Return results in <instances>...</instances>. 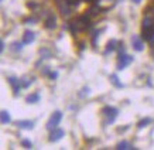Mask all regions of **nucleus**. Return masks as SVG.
Returning <instances> with one entry per match:
<instances>
[{"mask_svg": "<svg viewBox=\"0 0 154 150\" xmlns=\"http://www.w3.org/2000/svg\"><path fill=\"white\" fill-rule=\"evenodd\" d=\"M141 37L147 40V41H153L154 40V14L147 10L143 17V23H141Z\"/></svg>", "mask_w": 154, "mask_h": 150, "instance_id": "nucleus-1", "label": "nucleus"}, {"mask_svg": "<svg viewBox=\"0 0 154 150\" xmlns=\"http://www.w3.org/2000/svg\"><path fill=\"white\" fill-rule=\"evenodd\" d=\"M89 26H91V16L86 13L84 16H79L78 19H75L71 23V30L75 34V33H79V31H85L86 28H89Z\"/></svg>", "mask_w": 154, "mask_h": 150, "instance_id": "nucleus-2", "label": "nucleus"}, {"mask_svg": "<svg viewBox=\"0 0 154 150\" xmlns=\"http://www.w3.org/2000/svg\"><path fill=\"white\" fill-rule=\"evenodd\" d=\"M102 113L105 115V117H106L105 125H110V123H113L116 120L119 111H117L116 108H113V106H105V108L102 109Z\"/></svg>", "mask_w": 154, "mask_h": 150, "instance_id": "nucleus-3", "label": "nucleus"}, {"mask_svg": "<svg viewBox=\"0 0 154 150\" xmlns=\"http://www.w3.org/2000/svg\"><path fill=\"white\" fill-rule=\"evenodd\" d=\"M61 119H62V112H61V111H55L47 122V129L48 130H54V129L60 125Z\"/></svg>", "mask_w": 154, "mask_h": 150, "instance_id": "nucleus-4", "label": "nucleus"}, {"mask_svg": "<svg viewBox=\"0 0 154 150\" xmlns=\"http://www.w3.org/2000/svg\"><path fill=\"white\" fill-rule=\"evenodd\" d=\"M131 62H133V57L127 55L126 52H122L120 55H119V61H117V70L119 71L125 70L127 65H130Z\"/></svg>", "mask_w": 154, "mask_h": 150, "instance_id": "nucleus-5", "label": "nucleus"}, {"mask_svg": "<svg viewBox=\"0 0 154 150\" xmlns=\"http://www.w3.org/2000/svg\"><path fill=\"white\" fill-rule=\"evenodd\" d=\"M9 84L11 85V88H13V94L14 96H17L20 92V89H21V80H17L16 77H9Z\"/></svg>", "mask_w": 154, "mask_h": 150, "instance_id": "nucleus-6", "label": "nucleus"}, {"mask_svg": "<svg viewBox=\"0 0 154 150\" xmlns=\"http://www.w3.org/2000/svg\"><path fill=\"white\" fill-rule=\"evenodd\" d=\"M131 47L134 48L136 51H143L144 50V42H143V40H141L139 36H133L131 37Z\"/></svg>", "mask_w": 154, "mask_h": 150, "instance_id": "nucleus-7", "label": "nucleus"}, {"mask_svg": "<svg viewBox=\"0 0 154 150\" xmlns=\"http://www.w3.org/2000/svg\"><path fill=\"white\" fill-rule=\"evenodd\" d=\"M64 135H65V132L62 130V129L55 127V129L51 132V135H50V142H58V140H61Z\"/></svg>", "mask_w": 154, "mask_h": 150, "instance_id": "nucleus-8", "label": "nucleus"}, {"mask_svg": "<svg viewBox=\"0 0 154 150\" xmlns=\"http://www.w3.org/2000/svg\"><path fill=\"white\" fill-rule=\"evenodd\" d=\"M45 27L50 28V30L57 27V17L54 14H48V17L45 19Z\"/></svg>", "mask_w": 154, "mask_h": 150, "instance_id": "nucleus-9", "label": "nucleus"}, {"mask_svg": "<svg viewBox=\"0 0 154 150\" xmlns=\"http://www.w3.org/2000/svg\"><path fill=\"white\" fill-rule=\"evenodd\" d=\"M34 40H35V33L27 30V31L24 33V36H23V44H31Z\"/></svg>", "mask_w": 154, "mask_h": 150, "instance_id": "nucleus-10", "label": "nucleus"}, {"mask_svg": "<svg viewBox=\"0 0 154 150\" xmlns=\"http://www.w3.org/2000/svg\"><path fill=\"white\" fill-rule=\"evenodd\" d=\"M17 126L20 129H26V130H31L34 127V122L33 120H19L17 122Z\"/></svg>", "mask_w": 154, "mask_h": 150, "instance_id": "nucleus-11", "label": "nucleus"}, {"mask_svg": "<svg viewBox=\"0 0 154 150\" xmlns=\"http://www.w3.org/2000/svg\"><path fill=\"white\" fill-rule=\"evenodd\" d=\"M40 99H41V95L38 94V92H34V94L28 95L27 98H26V101H27V103H37V102H40Z\"/></svg>", "mask_w": 154, "mask_h": 150, "instance_id": "nucleus-12", "label": "nucleus"}, {"mask_svg": "<svg viewBox=\"0 0 154 150\" xmlns=\"http://www.w3.org/2000/svg\"><path fill=\"white\" fill-rule=\"evenodd\" d=\"M116 149H119V150H131V149H134V147H133V145H131L130 142L123 140V142H120V143H117Z\"/></svg>", "mask_w": 154, "mask_h": 150, "instance_id": "nucleus-13", "label": "nucleus"}, {"mask_svg": "<svg viewBox=\"0 0 154 150\" xmlns=\"http://www.w3.org/2000/svg\"><path fill=\"white\" fill-rule=\"evenodd\" d=\"M116 44H119L116 40H110V41L107 42V47H106V51H105V54H109V52L115 51V50L119 47V45H116Z\"/></svg>", "mask_w": 154, "mask_h": 150, "instance_id": "nucleus-14", "label": "nucleus"}, {"mask_svg": "<svg viewBox=\"0 0 154 150\" xmlns=\"http://www.w3.org/2000/svg\"><path fill=\"white\" fill-rule=\"evenodd\" d=\"M0 116H2V123L3 125H7V123L11 122V117H10V113L7 111H2L0 113Z\"/></svg>", "mask_w": 154, "mask_h": 150, "instance_id": "nucleus-15", "label": "nucleus"}, {"mask_svg": "<svg viewBox=\"0 0 154 150\" xmlns=\"http://www.w3.org/2000/svg\"><path fill=\"white\" fill-rule=\"evenodd\" d=\"M110 82H112V84L115 85L116 88H123V86H125V85H123L120 81H119V78H117L116 74H112V75H110Z\"/></svg>", "mask_w": 154, "mask_h": 150, "instance_id": "nucleus-16", "label": "nucleus"}, {"mask_svg": "<svg viewBox=\"0 0 154 150\" xmlns=\"http://www.w3.org/2000/svg\"><path fill=\"white\" fill-rule=\"evenodd\" d=\"M151 122H153V119H151V117H144V119H141L140 122L137 123V127H139V129H141V127H146V126H149Z\"/></svg>", "mask_w": 154, "mask_h": 150, "instance_id": "nucleus-17", "label": "nucleus"}, {"mask_svg": "<svg viewBox=\"0 0 154 150\" xmlns=\"http://www.w3.org/2000/svg\"><path fill=\"white\" fill-rule=\"evenodd\" d=\"M34 80H35V78H23V80H21V85H23L24 88H28V86L34 82Z\"/></svg>", "mask_w": 154, "mask_h": 150, "instance_id": "nucleus-18", "label": "nucleus"}, {"mask_svg": "<svg viewBox=\"0 0 154 150\" xmlns=\"http://www.w3.org/2000/svg\"><path fill=\"white\" fill-rule=\"evenodd\" d=\"M40 54L42 55V58H51L52 57V52L50 51V50H47V48H41V50H40Z\"/></svg>", "mask_w": 154, "mask_h": 150, "instance_id": "nucleus-19", "label": "nucleus"}, {"mask_svg": "<svg viewBox=\"0 0 154 150\" xmlns=\"http://www.w3.org/2000/svg\"><path fill=\"white\" fill-rule=\"evenodd\" d=\"M14 51H21V48H23V44L21 42H13V45H11Z\"/></svg>", "mask_w": 154, "mask_h": 150, "instance_id": "nucleus-20", "label": "nucleus"}, {"mask_svg": "<svg viewBox=\"0 0 154 150\" xmlns=\"http://www.w3.org/2000/svg\"><path fill=\"white\" fill-rule=\"evenodd\" d=\"M21 145H23V147H26V149H31V147H33V143L30 140H27V139H24V140L21 142Z\"/></svg>", "mask_w": 154, "mask_h": 150, "instance_id": "nucleus-21", "label": "nucleus"}, {"mask_svg": "<svg viewBox=\"0 0 154 150\" xmlns=\"http://www.w3.org/2000/svg\"><path fill=\"white\" fill-rule=\"evenodd\" d=\"M35 21H37V19H35V17H28V19L24 20V23H26V24H35Z\"/></svg>", "mask_w": 154, "mask_h": 150, "instance_id": "nucleus-22", "label": "nucleus"}, {"mask_svg": "<svg viewBox=\"0 0 154 150\" xmlns=\"http://www.w3.org/2000/svg\"><path fill=\"white\" fill-rule=\"evenodd\" d=\"M119 51H120V54L126 51V48H125V44H123V42H119Z\"/></svg>", "mask_w": 154, "mask_h": 150, "instance_id": "nucleus-23", "label": "nucleus"}, {"mask_svg": "<svg viewBox=\"0 0 154 150\" xmlns=\"http://www.w3.org/2000/svg\"><path fill=\"white\" fill-rule=\"evenodd\" d=\"M41 72H42L44 75H50V74H51V72H50V68H48V67H44Z\"/></svg>", "mask_w": 154, "mask_h": 150, "instance_id": "nucleus-24", "label": "nucleus"}, {"mask_svg": "<svg viewBox=\"0 0 154 150\" xmlns=\"http://www.w3.org/2000/svg\"><path fill=\"white\" fill-rule=\"evenodd\" d=\"M50 77H51L52 80H55L57 77H58V72H51V74H50Z\"/></svg>", "mask_w": 154, "mask_h": 150, "instance_id": "nucleus-25", "label": "nucleus"}, {"mask_svg": "<svg viewBox=\"0 0 154 150\" xmlns=\"http://www.w3.org/2000/svg\"><path fill=\"white\" fill-rule=\"evenodd\" d=\"M3 50H5V41L0 42V51H3Z\"/></svg>", "mask_w": 154, "mask_h": 150, "instance_id": "nucleus-26", "label": "nucleus"}, {"mask_svg": "<svg viewBox=\"0 0 154 150\" xmlns=\"http://www.w3.org/2000/svg\"><path fill=\"white\" fill-rule=\"evenodd\" d=\"M127 127H129V126H125V127H119V129H117V132H125V130H126V129H127Z\"/></svg>", "mask_w": 154, "mask_h": 150, "instance_id": "nucleus-27", "label": "nucleus"}, {"mask_svg": "<svg viewBox=\"0 0 154 150\" xmlns=\"http://www.w3.org/2000/svg\"><path fill=\"white\" fill-rule=\"evenodd\" d=\"M131 2H134V3H136V5H139V3H140V2H141V0H131Z\"/></svg>", "mask_w": 154, "mask_h": 150, "instance_id": "nucleus-28", "label": "nucleus"}]
</instances>
